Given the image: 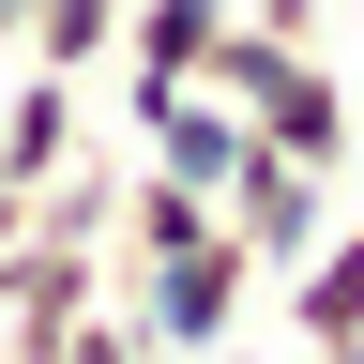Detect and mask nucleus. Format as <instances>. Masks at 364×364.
Listing matches in <instances>:
<instances>
[{
	"label": "nucleus",
	"mask_w": 364,
	"mask_h": 364,
	"mask_svg": "<svg viewBox=\"0 0 364 364\" xmlns=\"http://www.w3.org/2000/svg\"><path fill=\"white\" fill-rule=\"evenodd\" d=\"M107 304H122V318H136V334H152L167 364H198V349H228V334H243V304H258V258L228 243V228H198L182 258H152V273H122Z\"/></svg>",
	"instance_id": "nucleus-1"
},
{
	"label": "nucleus",
	"mask_w": 364,
	"mask_h": 364,
	"mask_svg": "<svg viewBox=\"0 0 364 364\" xmlns=\"http://www.w3.org/2000/svg\"><path fill=\"white\" fill-rule=\"evenodd\" d=\"M213 228H228V243H243L258 273H289V258L318 243V228H334V182H318V167H289V152H258V136H243V167L213 182Z\"/></svg>",
	"instance_id": "nucleus-2"
},
{
	"label": "nucleus",
	"mask_w": 364,
	"mask_h": 364,
	"mask_svg": "<svg viewBox=\"0 0 364 364\" xmlns=\"http://www.w3.org/2000/svg\"><path fill=\"white\" fill-rule=\"evenodd\" d=\"M243 16V0H122V107H152V91H198L213 31Z\"/></svg>",
	"instance_id": "nucleus-3"
},
{
	"label": "nucleus",
	"mask_w": 364,
	"mask_h": 364,
	"mask_svg": "<svg viewBox=\"0 0 364 364\" xmlns=\"http://www.w3.org/2000/svg\"><path fill=\"white\" fill-rule=\"evenodd\" d=\"M136 167H167V182H213L243 167V107H228V91H152V107H136Z\"/></svg>",
	"instance_id": "nucleus-4"
},
{
	"label": "nucleus",
	"mask_w": 364,
	"mask_h": 364,
	"mask_svg": "<svg viewBox=\"0 0 364 364\" xmlns=\"http://www.w3.org/2000/svg\"><path fill=\"white\" fill-rule=\"evenodd\" d=\"M61 152H76V76L16 61V91H0V198H31V182H61Z\"/></svg>",
	"instance_id": "nucleus-5"
},
{
	"label": "nucleus",
	"mask_w": 364,
	"mask_h": 364,
	"mask_svg": "<svg viewBox=\"0 0 364 364\" xmlns=\"http://www.w3.org/2000/svg\"><path fill=\"white\" fill-rule=\"evenodd\" d=\"M198 228H213V198H198V182L122 167V213H107V289H122V273H152V258H182Z\"/></svg>",
	"instance_id": "nucleus-6"
},
{
	"label": "nucleus",
	"mask_w": 364,
	"mask_h": 364,
	"mask_svg": "<svg viewBox=\"0 0 364 364\" xmlns=\"http://www.w3.org/2000/svg\"><path fill=\"white\" fill-rule=\"evenodd\" d=\"M289 334L304 349H349L364 334V228H318V243L289 258Z\"/></svg>",
	"instance_id": "nucleus-7"
},
{
	"label": "nucleus",
	"mask_w": 364,
	"mask_h": 364,
	"mask_svg": "<svg viewBox=\"0 0 364 364\" xmlns=\"http://www.w3.org/2000/svg\"><path fill=\"white\" fill-rule=\"evenodd\" d=\"M16 61H46V76H91V61H122V0H31Z\"/></svg>",
	"instance_id": "nucleus-8"
},
{
	"label": "nucleus",
	"mask_w": 364,
	"mask_h": 364,
	"mask_svg": "<svg viewBox=\"0 0 364 364\" xmlns=\"http://www.w3.org/2000/svg\"><path fill=\"white\" fill-rule=\"evenodd\" d=\"M243 16H258L273 46H318V0H243Z\"/></svg>",
	"instance_id": "nucleus-9"
},
{
	"label": "nucleus",
	"mask_w": 364,
	"mask_h": 364,
	"mask_svg": "<svg viewBox=\"0 0 364 364\" xmlns=\"http://www.w3.org/2000/svg\"><path fill=\"white\" fill-rule=\"evenodd\" d=\"M16 31H31V0H0V61H16Z\"/></svg>",
	"instance_id": "nucleus-10"
},
{
	"label": "nucleus",
	"mask_w": 364,
	"mask_h": 364,
	"mask_svg": "<svg viewBox=\"0 0 364 364\" xmlns=\"http://www.w3.org/2000/svg\"><path fill=\"white\" fill-rule=\"evenodd\" d=\"M318 364H364V334H349V349H318Z\"/></svg>",
	"instance_id": "nucleus-11"
},
{
	"label": "nucleus",
	"mask_w": 364,
	"mask_h": 364,
	"mask_svg": "<svg viewBox=\"0 0 364 364\" xmlns=\"http://www.w3.org/2000/svg\"><path fill=\"white\" fill-rule=\"evenodd\" d=\"M198 364H243V349H198Z\"/></svg>",
	"instance_id": "nucleus-12"
},
{
	"label": "nucleus",
	"mask_w": 364,
	"mask_h": 364,
	"mask_svg": "<svg viewBox=\"0 0 364 364\" xmlns=\"http://www.w3.org/2000/svg\"><path fill=\"white\" fill-rule=\"evenodd\" d=\"M349 167H364V152H349Z\"/></svg>",
	"instance_id": "nucleus-13"
}]
</instances>
